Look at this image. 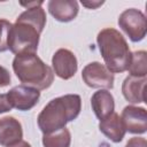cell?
Returning <instances> with one entry per match:
<instances>
[{
  "label": "cell",
  "mask_w": 147,
  "mask_h": 147,
  "mask_svg": "<svg viewBox=\"0 0 147 147\" xmlns=\"http://www.w3.org/2000/svg\"><path fill=\"white\" fill-rule=\"evenodd\" d=\"M24 10L11 25L8 37V49L15 55L36 54L40 33L46 24V13L41 5Z\"/></svg>",
  "instance_id": "obj_1"
},
{
  "label": "cell",
  "mask_w": 147,
  "mask_h": 147,
  "mask_svg": "<svg viewBox=\"0 0 147 147\" xmlns=\"http://www.w3.org/2000/svg\"><path fill=\"white\" fill-rule=\"evenodd\" d=\"M80 109L82 99L78 94H65L52 99L39 113L38 126L44 134L59 131L76 119Z\"/></svg>",
  "instance_id": "obj_2"
},
{
  "label": "cell",
  "mask_w": 147,
  "mask_h": 147,
  "mask_svg": "<svg viewBox=\"0 0 147 147\" xmlns=\"http://www.w3.org/2000/svg\"><path fill=\"white\" fill-rule=\"evenodd\" d=\"M96 42L106 68L111 74H121L127 70L132 53L119 31L114 28L102 29L96 36Z\"/></svg>",
  "instance_id": "obj_3"
},
{
  "label": "cell",
  "mask_w": 147,
  "mask_h": 147,
  "mask_svg": "<svg viewBox=\"0 0 147 147\" xmlns=\"http://www.w3.org/2000/svg\"><path fill=\"white\" fill-rule=\"evenodd\" d=\"M13 70L23 85L39 91L48 88L54 80L53 69L37 54L16 55L13 60Z\"/></svg>",
  "instance_id": "obj_4"
},
{
  "label": "cell",
  "mask_w": 147,
  "mask_h": 147,
  "mask_svg": "<svg viewBox=\"0 0 147 147\" xmlns=\"http://www.w3.org/2000/svg\"><path fill=\"white\" fill-rule=\"evenodd\" d=\"M118 25L133 42L141 41L146 37L147 21L144 13L139 9H125L118 17Z\"/></svg>",
  "instance_id": "obj_5"
},
{
  "label": "cell",
  "mask_w": 147,
  "mask_h": 147,
  "mask_svg": "<svg viewBox=\"0 0 147 147\" xmlns=\"http://www.w3.org/2000/svg\"><path fill=\"white\" fill-rule=\"evenodd\" d=\"M84 83L92 88H113L114 74H111L106 65L100 62H91L86 64L82 71Z\"/></svg>",
  "instance_id": "obj_6"
},
{
  "label": "cell",
  "mask_w": 147,
  "mask_h": 147,
  "mask_svg": "<svg viewBox=\"0 0 147 147\" xmlns=\"http://www.w3.org/2000/svg\"><path fill=\"white\" fill-rule=\"evenodd\" d=\"M7 96L13 108H16L21 111H26L32 109L38 103L40 92L34 87L18 85L13 87L7 93Z\"/></svg>",
  "instance_id": "obj_7"
},
{
  "label": "cell",
  "mask_w": 147,
  "mask_h": 147,
  "mask_svg": "<svg viewBox=\"0 0 147 147\" xmlns=\"http://www.w3.org/2000/svg\"><path fill=\"white\" fill-rule=\"evenodd\" d=\"M52 67L53 72L61 79H70L75 76L78 69V62L75 54L67 49L60 48L57 49L52 57Z\"/></svg>",
  "instance_id": "obj_8"
},
{
  "label": "cell",
  "mask_w": 147,
  "mask_h": 147,
  "mask_svg": "<svg viewBox=\"0 0 147 147\" xmlns=\"http://www.w3.org/2000/svg\"><path fill=\"white\" fill-rule=\"evenodd\" d=\"M125 131L133 134H142L147 131V110L144 107L126 106L121 115Z\"/></svg>",
  "instance_id": "obj_9"
},
{
  "label": "cell",
  "mask_w": 147,
  "mask_h": 147,
  "mask_svg": "<svg viewBox=\"0 0 147 147\" xmlns=\"http://www.w3.org/2000/svg\"><path fill=\"white\" fill-rule=\"evenodd\" d=\"M49 14L59 22L67 23L78 15V2L76 0H51L47 3Z\"/></svg>",
  "instance_id": "obj_10"
},
{
  "label": "cell",
  "mask_w": 147,
  "mask_h": 147,
  "mask_svg": "<svg viewBox=\"0 0 147 147\" xmlns=\"http://www.w3.org/2000/svg\"><path fill=\"white\" fill-rule=\"evenodd\" d=\"M23 138L22 125L13 116H6L0 118V145L1 146H10Z\"/></svg>",
  "instance_id": "obj_11"
},
{
  "label": "cell",
  "mask_w": 147,
  "mask_h": 147,
  "mask_svg": "<svg viewBox=\"0 0 147 147\" xmlns=\"http://www.w3.org/2000/svg\"><path fill=\"white\" fill-rule=\"evenodd\" d=\"M146 77H133L127 76L122 84V93L126 101L130 103L145 102V86Z\"/></svg>",
  "instance_id": "obj_12"
},
{
  "label": "cell",
  "mask_w": 147,
  "mask_h": 147,
  "mask_svg": "<svg viewBox=\"0 0 147 147\" xmlns=\"http://www.w3.org/2000/svg\"><path fill=\"white\" fill-rule=\"evenodd\" d=\"M91 106L95 116L101 121L108 117L115 110V101L113 94L108 90H99L91 98Z\"/></svg>",
  "instance_id": "obj_13"
},
{
  "label": "cell",
  "mask_w": 147,
  "mask_h": 147,
  "mask_svg": "<svg viewBox=\"0 0 147 147\" xmlns=\"http://www.w3.org/2000/svg\"><path fill=\"white\" fill-rule=\"evenodd\" d=\"M99 129L113 142H121L126 132L121 119V116L115 111L110 114L108 117L100 121Z\"/></svg>",
  "instance_id": "obj_14"
},
{
  "label": "cell",
  "mask_w": 147,
  "mask_h": 147,
  "mask_svg": "<svg viewBox=\"0 0 147 147\" xmlns=\"http://www.w3.org/2000/svg\"><path fill=\"white\" fill-rule=\"evenodd\" d=\"M70 144L71 134L67 127L52 133H46L42 137L44 147H70Z\"/></svg>",
  "instance_id": "obj_15"
},
{
  "label": "cell",
  "mask_w": 147,
  "mask_h": 147,
  "mask_svg": "<svg viewBox=\"0 0 147 147\" xmlns=\"http://www.w3.org/2000/svg\"><path fill=\"white\" fill-rule=\"evenodd\" d=\"M127 71L130 74L129 76L133 77L147 76V53L145 51H137L132 53Z\"/></svg>",
  "instance_id": "obj_16"
},
{
  "label": "cell",
  "mask_w": 147,
  "mask_h": 147,
  "mask_svg": "<svg viewBox=\"0 0 147 147\" xmlns=\"http://www.w3.org/2000/svg\"><path fill=\"white\" fill-rule=\"evenodd\" d=\"M11 25L9 21L0 18V53L8 49V37Z\"/></svg>",
  "instance_id": "obj_17"
},
{
  "label": "cell",
  "mask_w": 147,
  "mask_h": 147,
  "mask_svg": "<svg viewBox=\"0 0 147 147\" xmlns=\"http://www.w3.org/2000/svg\"><path fill=\"white\" fill-rule=\"evenodd\" d=\"M10 80H11V77L9 71L2 65H0V87L8 86L10 84Z\"/></svg>",
  "instance_id": "obj_18"
},
{
  "label": "cell",
  "mask_w": 147,
  "mask_h": 147,
  "mask_svg": "<svg viewBox=\"0 0 147 147\" xmlns=\"http://www.w3.org/2000/svg\"><path fill=\"white\" fill-rule=\"evenodd\" d=\"M125 147H147V141L142 137H133L126 142Z\"/></svg>",
  "instance_id": "obj_19"
},
{
  "label": "cell",
  "mask_w": 147,
  "mask_h": 147,
  "mask_svg": "<svg viewBox=\"0 0 147 147\" xmlns=\"http://www.w3.org/2000/svg\"><path fill=\"white\" fill-rule=\"evenodd\" d=\"M11 109H13V107H11L9 100H8L7 93H5V94H0V114L10 111Z\"/></svg>",
  "instance_id": "obj_20"
},
{
  "label": "cell",
  "mask_w": 147,
  "mask_h": 147,
  "mask_svg": "<svg viewBox=\"0 0 147 147\" xmlns=\"http://www.w3.org/2000/svg\"><path fill=\"white\" fill-rule=\"evenodd\" d=\"M83 6H85L88 9H96L101 5H103V1H90V0H82L80 1Z\"/></svg>",
  "instance_id": "obj_21"
},
{
  "label": "cell",
  "mask_w": 147,
  "mask_h": 147,
  "mask_svg": "<svg viewBox=\"0 0 147 147\" xmlns=\"http://www.w3.org/2000/svg\"><path fill=\"white\" fill-rule=\"evenodd\" d=\"M7 147H31V145L28 142V141H24V140H21L14 145H10V146H7Z\"/></svg>",
  "instance_id": "obj_22"
}]
</instances>
